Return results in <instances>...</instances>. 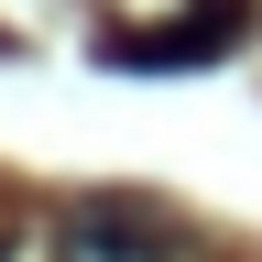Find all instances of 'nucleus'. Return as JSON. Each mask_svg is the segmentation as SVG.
<instances>
[{"label":"nucleus","mask_w":262,"mask_h":262,"mask_svg":"<svg viewBox=\"0 0 262 262\" xmlns=\"http://www.w3.org/2000/svg\"><path fill=\"white\" fill-rule=\"evenodd\" d=\"M241 0H208L196 22H153V33H110V66H131V77H164V66H208V55H229L241 44Z\"/></svg>","instance_id":"obj_1"},{"label":"nucleus","mask_w":262,"mask_h":262,"mask_svg":"<svg viewBox=\"0 0 262 262\" xmlns=\"http://www.w3.org/2000/svg\"><path fill=\"white\" fill-rule=\"evenodd\" d=\"M186 241L142 208H77L66 219V262H175Z\"/></svg>","instance_id":"obj_2"},{"label":"nucleus","mask_w":262,"mask_h":262,"mask_svg":"<svg viewBox=\"0 0 262 262\" xmlns=\"http://www.w3.org/2000/svg\"><path fill=\"white\" fill-rule=\"evenodd\" d=\"M0 251H11V241H0Z\"/></svg>","instance_id":"obj_3"}]
</instances>
